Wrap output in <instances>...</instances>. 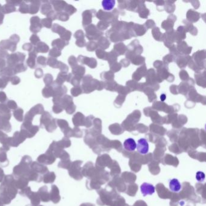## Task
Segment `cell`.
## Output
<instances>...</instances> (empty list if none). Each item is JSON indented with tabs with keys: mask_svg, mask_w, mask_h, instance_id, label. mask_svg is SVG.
Listing matches in <instances>:
<instances>
[{
	"mask_svg": "<svg viewBox=\"0 0 206 206\" xmlns=\"http://www.w3.org/2000/svg\"><path fill=\"white\" fill-rule=\"evenodd\" d=\"M25 58L26 54L22 53L17 52L15 53H13L8 56L7 58V63L9 67L11 68H14L15 65L19 64H23V62L25 60Z\"/></svg>",
	"mask_w": 206,
	"mask_h": 206,
	"instance_id": "cell-1",
	"label": "cell"
},
{
	"mask_svg": "<svg viewBox=\"0 0 206 206\" xmlns=\"http://www.w3.org/2000/svg\"><path fill=\"white\" fill-rule=\"evenodd\" d=\"M51 29L52 31L59 34L61 39L68 42L72 36V33L70 31L67 30L64 27L58 25V24H54Z\"/></svg>",
	"mask_w": 206,
	"mask_h": 206,
	"instance_id": "cell-2",
	"label": "cell"
},
{
	"mask_svg": "<svg viewBox=\"0 0 206 206\" xmlns=\"http://www.w3.org/2000/svg\"><path fill=\"white\" fill-rule=\"evenodd\" d=\"M85 29L87 31V37L89 40L98 39V38L103 35V33L97 31L96 27L94 25L88 26Z\"/></svg>",
	"mask_w": 206,
	"mask_h": 206,
	"instance_id": "cell-3",
	"label": "cell"
},
{
	"mask_svg": "<svg viewBox=\"0 0 206 206\" xmlns=\"http://www.w3.org/2000/svg\"><path fill=\"white\" fill-rule=\"evenodd\" d=\"M30 30L33 33H37L41 31L42 26L41 22V19L38 16H33L30 19Z\"/></svg>",
	"mask_w": 206,
	"mask_h": 206,
	"instance_id": "cell-4",
	"label": "cell"
},
{
	"mask_svg": "<svg viewBox=\"0 0 206 206\" xmlns=\"http://www.w3.org/2000/svg\"><path fill=\"white\" fill-rule=\"evenodd\" d=\"M44 112V109L41 104H38L35 105V107H33L26 115L25 119L26 120H32L33 117L35 116L36 114H43Z\"/></svg>",
	"mask_w": 206,
	"mask_h": 206,
	"instance_id": "cell-5",
	"label": "cell"
},
{
	"mask_svg": "<svg viewBox=\"0 0 206 206\" xmlns=\"http://www.w3.org/2000/svg\"><path fill=\"white\" fill-rule=\"evenodd\" d=\"M137 148L139 152L141 154L145 155L149 152V144L145 139H140L137 144Z\"/></svg>",
	"mask_w": 206,
	"mask_h": 206,
	"instance_id": "cell-6",
	"label": "cell"
},
{
	"mask_svg": "<svg viewBox=\"0 0 206 206\" xmlns=\"http://www.w3.org/2000/svg\"><path fill=\"white\" fill-rule=\"evenodd\" d=\"M141 192L144 197H146L148 195H151L155 192V187L149 183L144 182L140 186Z\"/></svg>",
	"mask_w": 206,
	"mask_h": 206,
	"instance_id": "cell-7",
	"label": "cell"
},
{
	"mask_svg": "<svg viewBox=\"0 0 206 206\" xmlns=\"http://www.w3.org/2000/svg\"><path fill=\"white\" fill-rule=\"evenodd\" d=\"M16 44H17L12 42L10 39L3 40L0 42V47L4 50H9L14 52L16 49Z\"/></svg>",
	"mask_w": 206,
	"mask_h": 206,
	"instance_id": "cell-8",
	"label": "cell"
},
{
	"mask_svg": "<svg viewBox=\"0 0 206 206\" xmlns=\"http://www.w3.org/2000/svg\"><path fill=\"white\" fill-rule=\"evenodd\" d=\"M78 61L83 64H87L91 68H94L97 65L96 60L93 58H89L83 56H79L78 57Z\"/></svg>",
	"mask_w": 206,
	"mask_h": 206,
	"instance_id": "cell-9",
	"label": "cell"
},
{
	"mask_svg": "<svg viewBox=\"0 0 206 206\" xmlns=\"http://www.w3.org/2000/svg\"><path fill=\"white\" fill-rule=\"evenodd\" d=\"M37 54L38 53L36 51L34 47L33 49L29 53V56L27 61V65L31 68H34L36 66V58L37 56Z\"/></svg>",
	"mask_w": 206,
	"mask_h": 206,
	"instance_id": "cell-10",
	"label": "cell"
},
{
	"mask_svg": "<svg viewBox=\"0 0 206 206\" xmlns=\"http://www.w3.org/2000/svg\"><path fill=\"white\" fill-rule=\"evenodd\" d=\"M169 188L171 191L174 192H178L181 189V185L178 180L176 178L172 179L169 182Z\"/></svg>",
	"mask_w": 206,
	"mask_h": 206,
	"instance_id": "cell-11",
	"label": "cell"
},
{
	"mask_svg": "<svg viewBox=\"0 0 206 206\" xmlns=\"http://www.w3.org/2000/svg\"><path fill=\"white\" fill-rule=\"evenodd\" d=\"M123 146L125 149H127V151H134L137 147V144L133 139L129 138L124 142Z\"/></svg>",
	"mask_w": 206,
	"mask_h": 206,
	"instance_id": "cell-12",
	"label": "cell"
},
{
	"mask_svg": "<svg viewBox=\"0 0 206 206\" xmlns=\"http://www.w3.org/2000/svg\"><path fill=\"white\" fill-rule=\"evenodd\" d=\"M68 44V41H66L65 40H63V39L59 38V39H57L54 40L52 42L51 45L53 48H56V49L61 51Z\"/></svg>",
	"mask_w": 206,
	"mask_h": 206,
	"instance_id": "cell-13",
	"label": "cell"
},
{
	"mask_svg": "<svg viewBox=\"0 0 206 206\" xmlns=\"http://www.w3.org/2000/svg\"><path fill=\"white\" fill-rule=\"evenodd\" d=\"M51 3L54 7V10L58 12H61L64 10L68 4L66 2L64 1H51L50 2Z\"/></svg>",
	"mask_w": 206,
	"mask_h": 206,
	"instance_id": "cell-14",
	"label": "cell"
},
{
	"mask_svg": "<svg viewBox=\"0 0 206 206\" xmlns=\"http://www.w3.org/2000/svg\"><path fill=\"white\" fill-rule=\"evenodd\" d=\"M146 72V65H144L140 68H139V69H137V70L133 74V76H132L133 79L137 81H140V80L142 79V76H144Z\"/></svg>",
	"mask_w": 206,
	"mask_h": 206,
	"instance_id": "cell-15",
	"label": "cell"
},
{
	"mask_svg": "<svg viewBox=\"0 0 206 206\" xmlns=\"http://www.w3.org/2000/svg\"><path fill=\"white\" fill-rule=\"evenodd\" d=\"M93 10H86L82 14L83 22L82 24L84 27L89 25L91 22V19H92Z\"/></svg>",
	"mask_w": 206,
	"mask_h": 206,
	"instance_id": "cell-16",
	"label": "cell"
},
{
	"mask_svg": "<svg viewBox=\"0 0 206 206\" xmlns=\"http://www.w3.org/2000/svg\"><path fill=\"white\" fill-rule=\"evenodd\" d=\"M29 13L30 14H36L39 9L41 1H29Z\"/></svg>",
	"mask_w": 206,
	"mask_h": 206,
	"instance_id": "cell-17",
	"label": "cell"
},
{
	"mask_svg": "<svg viewBox=\"0 0 206 206\" xmlns=\"http://www.w3.org/2000/svg\"><path fill=\"white\" fill-rule=\"evenodd\" d=\"M34 49L37 53H47L49 51V47L48 45L41 41L34 47Z\"/></svg>",
	"mask_w": 206,
	"mask_h": 206,
	"instance_id": "cell-18",
	"label": "cell"
},
{
	"mask_svg": "<svg viewBox=\"0 0 206 206\" xmlns=\"http://www.w3.org/2000/svg\"><path fill=\"white\" fill-rule=\"evenodd\" d=\"M85 72V69L84 67L80 65H76L75 67L72 68V72L74 76L82 78L83 75L84 74Z\"/></svg>",
	"mask_w": 206,
	"mask_h": 206,
	"instance_id": "cell-19",
	"label": "cell"
},
{
	"mask_svg": "<svg viewBox=\"0 0 206 206\" xmlns=\"http://www.w3.org/2000/svg\"><path fill=\"white\" fill-rule=\"evenodd\" d=\"M42 4L41 7V12L43 15H47L50 12H51L52 10L51 5L50 3L48 1H42Z\"/></svg>",
	"mask_w": 206,
	"mask_h": 206,
	"instance_id": "cell-20",
	"label": "cell"
},
{
	"mask_svg": "<svg viewBox=\"0 0 206 206\" xmlns=\"http://www.w3.org/2000/svg\"><path fill=\"white\" fill-rule=\"evenodd\" d=\"M54 89L52 85L46 86L42 89V95L45 98H49L51 96L53 97Z\"/></svg>",
	"mask_w": 206,
	"mask_h": 206,
	"instance_id": "cell-21",
	"label": "cell"
},
{
	"mask_svg": "<svg viewBox=\"0 0 206 206\" xmlns=\"http://www.w3.org/2000/svg\"><path fill=\"white\" fill-rule=\"evenodd\" d=\"M187 18H188L189 21L194 22L198 21L200 18V14L198 12H195V11L190 10L187 12Z\"/></svg>",
	"mask_w": 206,
	"mask_h": 206,
	"instance_id": "cell-22",
	"label": "cell"
},
{
	"mask_svg": "<svg viewBox=\"0 0 206 206\" xmlns=\"http://www.w3.org/2000/svg\"><path fill=\"white\" fill-rule=\"evenodd\" d=\"M67 76H68L67 73L61 72L58 74V77H57L56 80L55 81H54V82L58 85H60V86L62 85V84L64 83V82L67 81Z\"/></svg>",
	"mask_w": 206,
	"mask_h": 206,
	"instance_id": "cell-23",
	"label": "cell"
},
{
	"mask_svg": "<svg viewBox=\"0 0 206 206\" xmlns=\"http://www.w3.org/2000/svg\"><path fill=\"white\" fill-rule=\"evenodd\" d=\"M115 5V1L113 0H104L102 1V6L107 11L111 10Z\"/></svg>",
	"mask_w": 206,
	"mask_h": 206,
	"instance_id": "cell-24",
	"label": "cell"
},
{
	"mask_svg": "<svg viewBox=\"0 0 206 206\" xmlns=\"http://www.w3.org/2000/svg\"><path fill=\"white\" fill-rule=\"evenodd\" d=\"M15 11H16V8L15 6L9 4H7L1 7V12L3 14H9V13L15 12Z\"/></svg>",
	"mask_w": 206,
	"mask_h": 206,
	"instance_id": "cell-25",
	"label": "cell"
},
{
	"mask_svg": "<svg viewBox=\"0 0 206 206\" xmlns=\"http://www.w3.org/2000/svg\"><path fill=\"white\" fill-rule=\"evenodd\" d=\"M134 29L133 31L135 32V34H137L136 36H142L146 33V30L144 29L143 26L136 24L134 26Z\"/></svg>",
	"mask_w": 206,
	"mask_h": 206,
	"instance_id": "cell-26",
	"label": "cell"
},
{
	"mask_svg": "<svg viewBox=\"0 0 206 206\" xmlns=\"http://www.w3.org/2000/svg\"><path fill=\"white\" fill-rule=\"evenodd\" d=\"M97 44V46L101 48V49L105 50L108 49V47L110 45L109 42L108 41L107 38H102L100 40H99V42Z\"/></svg>",
	"mask_w": 206,
	"mask_h": 206,
	"instance_id": "cell-27",
	"label": "cell"
},
{
	"mask_svg": "<svg viewBox=\"0 0 206 206\" xmlns=\"http://www.w3.org/2000/svg\"><path fill=\"white\" fill-rule=\"evenodd\" d=\"M13 68L14 74H16L18 73H21L25 72L27 70V67L24 65V64H19L16 65H15Z\"/></svg>",
	"mask_w": 206,
	"mask_h": 206,
	"instance_id": "cell-28",
	"label": "cell"
},
{
	"mask_svg": "<svg viewBox=\"0 0 206 206\" xmlns=\"http://www.w3.org/2000/svg\"><path fill=\"white\" fill-rule=\"evenodd\" d=\"M114 48L116 49H120V50L114 51L116 54H117L118 55H121V54H124L125 53L126 50H127V47H125V45L124 44H123L122 43H120V44H116L115 46H114Z\"/></svg>",
	"mask_w": 206,
	"mask_h": 206,
	"instance_id": "cell-29",
	"label": "cell"
},
{
	"mask_svg": "<svg viewBox=\"0 0 206 206\" xmlns=\"http://www.w3.org/2000/svg\"><path fill=\"white\" fill-rule=\"evenodd\" d=\"M19 11L22 14L29 13V4H27L26 2L22 1L19 8Z\"/></svg>",
	"mask_w": 206,
	"mask_h": 206,
	"instance_id": "cell-30",
	"label": "cell"
},
{
	"mask_svg": "<svg viewBox=\"0 0 206 206\" xmlns=\"http://www.w3.org/2000/svg\"><path fill=\"white\" fill-rule=\"evenodd\" d=\"M9 77L4 76L0 75V88L4 89L8 84V82L10 81Z\"/></svg>",
	"mask_w": 206,
	"mask_h": 206,
	"instance_id": "cell-31",
	"label": "cell"
},
{
	"mask_svg": "<svg viewBox=\"0 0 206 206\" xmlns=\"http://www.w3.org/2000/svg\"><path fill=\"white\" fill-rule=\"evenodd\" d=\"M23 109L21 108H17L15 110H14V115L17 120L21 121L22 119H23Z\"/></svg>",
	"mask_w": 206,
	"mask_h": 206,
	"instance_id": "cell-32",
	"label": "cell"
},
{
	"mask_svg": "<svg viewBox=\"0 0 206 206\" xmlns=\"http://www.w3.org/2000/svg\"><path fill=\"white\" fill-rule=\"evenodd\" d=\"M56 19L62 21H66L69 19V15L64 12L56 13Z\"/></svg>",
	"mask_w": 206,
	"mask_h": 206,
	"instance_id": "cell-33",
	"label": "cell"
},
{
	"mask_svg": "<svg viewBox=\"0 0 206 206\" xmlns=\"http://www.w3.org/2000/svg\"><path fill=\"white\" fill-rule=\"evenodd\" d=\"M52 22H53V20L51 19L50 18H49L42 19L41 21L42 26H44L45 27H46V28H48V29H50L51 27Z\"/></svg>",
	"mask_w": 206,
	"mask_h": 206,
	"instance_id": "cell-34",
	"label": "cell"
},
{
	"mask_svg": "<svg viewBox=\"0 0 206 206\" xmlns=\"http://www.w3.org/2000/svg\"><path fill=\"white\" fill-rule=\"evenodd\" d=\"M58 62L59 61L56 59V58H51V57H50V58H49L47 60V64L54 68H57V67H58Z\"/></svg>",
	"mask_w": 206,
	"mask_h": 206,
	"instance_id": "cell-35",
	"label": "cell"
},
{
	"mask_svg": "<svg viewBox=\"0 0 206 206\" xmlns=\"http://www.w3.org/2000/svg\"><path fill=\"white\" fill-rule=\"evenodd\" d=\"M44 82L46 86L51 85V84L53 83V78L51 74H46L45 75L44 77Z\"/></svg>",
	"mask_w": 206,
	"mask_h": 206,
	"instance_id": "cell-36",
	"label": "cell"
},
{
	"mask_svg": "<svg viewBox=\"0 0 206 206\" xmlns=\"http://www.w3.org/2000/svg\"><path fill=\"white\" fill-rule=\"evenodd\" d=\"M49 54L50 57H51V58H58V57L61 56V51L56 49V48H53L52 49H51L50 50Z\"/></svg>",
	"mask_w": 206,
	"mask_h": 206,
	"instance_id": "cell-37",
	"label": "cell"
},
{
	"mask_svg": "<svg viewBox=\"0 0 206 206\" xmlns=\"http://www.w3.org/2000/svg\"><path fill=\"white\" fill-rule=\"evenodd\" d=\"M64 10H65V12L66 14H67L68 15H72V14H73L74 13H75L76 12V9H75L72 5L67 4Z\"/></svg>",
	"mask_w": 206,
	"mask_h": 206,
	"instance_id": "cell-38",
	"label": "cell"
},
{
	"mask_svg": "<svg viewBox=\"0 0 206 206\" xmlns=\"http://www.w3.org/2000/svg\"><path fill=\"white\" fill-rule=\"evenodd\" d=\"M82 92V89L79 86H77V87H74V88H73L72 89H71V93H72V94L74 96V97H76L79 95L81 94Z\"/></svg>",
	"mask_w": 206,
	"mask_h": 206,
	"instance_id": "cell-39",
	"label": "cell"
},
{
	"mask_svg": "<svg viewBox=\"0 0 206 206\" xmlns=\"http://www.w3.org/2000/svg\"><path fill=\"white\" fill-rule=\"evenodd\" d=\"M57 68H59L60 70H61V72H62V73H67L68 71V67H67V65H65V64L62 63L61 61H59Z\"/></svg>",
	"mask_w": 206,
	"mask_h": 206,
	"instance_id": "cell-40",
	"label": "cell"
},
{
	"mask_svg": "<svg viewBox=\"0 0 206 206\" xmlns=\"http://www.w3.org/2000/svg\"><path fill=\"white\" fill-rule=\"evenodd\" d=\"M7 107L9 108V109H14L15 110L16 109H17L18 106L17 104H16V102L14 100H9L7 104H6Z\"/></svg>",
	"mask_w": 206,
	"mask_h": 206,
	"instance_id": "cell-41",
	"label": "cell"
},
{
	"mask_svg": "<svg viewBox=\"0 0 206 206\" xmlns=\"http://www.w3.org/2000/svg\"><path fill=\"white\" fill-rule=\"evenodd\" d=\"M47 59H46L45 57L42 56H40L37 58V62L38 63V64H39L43 67H45L47 65Z\"/></svg>",
	"mask_w": 206,
	"mask_h": 206,
	"instance_id": "cell-42",
	"label": "cell"
},
{
	"mask_svg": "<svg viewBox=\"0 0 206 206\" xmlns=\"http://www.w3.org/2000/svg\"><path fill=\"white\" fill-rule=\"evenodd\" d=\"M97 44L94 42H89L88 43V45H87V50L88 51H94L95 49H96V48L97 47Z\"/></svg>",
	"mask_w": 206,
	"mask_h": 206,
	"instance_id": "cell-43",
	"label": "cell"
},
{
	"mask_svg": "<svg viewBox=\"0 0 206 206\" xmlns=\"http://www.w3.org/2000/svg\"><path fill=\"white\" fill-rule=\"evenodd\" d=\"M30 41L31 42V44L33 45H35V46L38 42H40V39L38 37V36L36 35V34H33V35L30 37Z\"/></svg>",
	"mask_w": 206,
	"mask_h": 206,
	"instance_id": "cell-44",
	"label": "cell"
},
{
	"mask_svg": "<svg viewBox=\"0 0 206 206\" xmlns=\"http://www.w3.org/2000/svg\"><path fill=\"white\" fill-rule=\"evenodd\" d=\"M205 174L202 172L198 171V172L196 174V179L198 182H203L205 179Z\"/></svg>",
	"mask_w": 206,
	"mask_h": 206,
	"instance_id": "cell-45",
	"label": "cell"
},
{
	"mask_svg": "<svg viewBox=\"0 0 206 206\" xmlns=\"http://www.w3.org/2000/svg\"><path fill=\"white\" fill-rule=\"evenodd\" d=\"M74 37L77 39V41L84 40V32L82 30L77 31L74 34Z\"/></svg>",
	"mask_w": 206,
	"mask_h": 206,
	"instance_id": "cell-46",
	"label": "cell"
},
{
	"mask_svg": "<svg viewBox=\"0 0 206 206\" xmlns=\"http://www.w3.org/2000/svg\"><path fill=\"white\" fill-rule=\"evenodd\" d=\"M68 63H69V64L71 67H72V68L77 65V60H76L75 57L73 56H70L69 59H68Z\"/></svg>",
	"mask_w": 206,
	"mask_h": 206,
	"instance_id": "cell-47",
	"label": "cell"
},
{
	"mask_svg": "<svg viewBox=\"0 0 206 206\" xmlns=\"http://www.w3.org/2000/svg\"><path fill=\"white\" fill-rule=\"evenodd\" d=\"M10 81L11 82V83H12L13 85H18L20 82L21 80L18 76H13L12 77H10Z\"/></svg>",
	"mask_w": 206,
	"mask_h": 206,
	"instance_id": "cell-48",
	"label": "cell"
},
{
	"mask_svg": "<svg viewBox=\"0 0 206 206\" xmlns=\"http://www.w3.org/2000/svg\"><path fill=\"white\" fill-rule=\"evenodd\" d=\"M53 111L56 114H59L63 111V108L60 105H54L53 107Z\"/></svg>",
	"mask_w": 206,
	"mask_h": 206,
	"instance_id": "cell-49",
	"label": "cell"
},
{
	"mask_svg": "<svg viewBox=\"0 0 206 206\" xmlns=\"http://www.w3.org/2000/svg\"><path fill=\"white\" fill-rule=\"evenodd\" d=\"M22 49L24 50H26L28 51H31L33 49V45L30 43H26L22 45Z\"/></svg>",
	"mask_w": 206,
	"mask_h": 206,
	"instance_id": "cell-50",
	"label": "cell"
},
{
	"mask_svg": "<svg viewBox=\"0 0 206 206\" xmlns=\"http://www.w3.org/2000/svg\"><path fill=\"white\" fill-rule=\"evenodd\" d=\"M8 56V52L6 50L0 47V58H3L5 59L6 58H7Z\"/></svg>",
	"mask_w": 206,
	"mask_h": 206,
	"instance_id": "cell-51",
	"label": "cell"
},
{
	"mask_svg": "<svg viewBox=\"0 0 206 206\" xmlns=\"http://www.w3.org/2000/svg\"><path fill=\"white\" fill-rule=\"evenodd\" d=\"M43 71L41 68H37L35 72V76L36 78H41L43 76Z\"/></svg>",
	"mask_w": 206,
	"mask_h": 206,
	"instance_id": "cell-52",
	"label": "cell"
},
{
	"mask_svg": "<svg viewBox=\"0 0 206 206\" xmlns=\"http://www.w3.org/2000/svg\"><path fill=\"white\" fill-rule=\"evenodd\" d=\"M180 76L181 77V80H187V79H189V76L187 74V73L185 70H182L180 72Z\"/></svg>",
	"mask_w": 206,
	"mask_h": 206,
	"instance_id": "cell-53",
	"label": "cell"
},
{
	"mask_svg": "<svg viewBox=\"0 0 206 206\" xmlns=\"http://www.w3.org/2000/svg\"><path fill=\"white\" fill-rule=\"evenodd\" d=\"M47 18H50L51 19H52L53 21L56 20V13L53 10H51V12H50L47 15Z\"/></svg>",
	"mask_w": 206,
	"mask_h": 206,
	"instance_id": "cell-54",
	"label": "cell"
},
{
	"mask_svg": "<svg viewBox=\"0 0 206 206\" xmlns=\"http://www.w3.org/2000/svg\"><path fill=\"white\" fill-rule=\"evenodd\" d=\"M7 100V96L6 94L3 92V91H0V102H1L2 104Z\"/></svg>",
	"mask_w": 206,
	"mask_h": 206,
	"instance_id": "cell-55",
	"label": "cell"
},
{
	"mask_svg": "<svg viewBox=\"0 0 206 206\" xmlns=\"http://www.w3.org/2000/svg\"><path fill=\"white\" fill-rule=\"evenodd\" d=\"M9 39L12 41V42H14L17 44V43L19 41L20 38H19V36H18L17 35H12V36H10V38H9Z\"/></svg>",
	"mask_w": 206,
	"mask_h": 206,
	"instance_id": "cell-56",
	"label": "cell"
},
{
	"mask_svg": "<svg viewBox=\"0 0 206 206\" xmlns=\"http://www.w3.org/2000/svg\"><path fill=\"white\" fill-rule=\"evenodd\" d=\"M6 61L5 59L3 58H0V70H1L4 68L6 67Z\"/></svg>",
	"mask_w": 206,
	"mask_h": 206,
	"instance_id": "cell-57",
	"label": "cell"
},
{
	"mask_svg": "<svg viewBox=\"0 0 206 206\" xmlns=\"http://www.w3.org/2000/svg\"><path fill=\"white\" fill-rule=\"evenodd\" d=\"M6 2H7V4H9L15 6L20 5L22 3V1H7Z\"/></svg>",
	"mask_w": 206,
	"mask_h": 206,
	"instance_id": "cell-58",
	"label": "cell"
},
{
	"mask_svg": "<svg viewBox=\"0 0 206 206\" xmlns=\"http://www.w3.org/2000/svg\"><path fill=\"white\" fill-rule=\"evenodd\" d=\"M4 18V15L3 14H2L1 12H0V25L3 24V19Z\"/></svg>",
	"mask_w": 206,
	"mask_h": 206,
	"instance_id": "cell-59",
	"label": "cell"
},
{
	"mask_svg": "<svg viewBox=\"0 0 206 206\" xmlns=\"http://www.w3.org/2000/svg\"><path fill=\"white\" fill-rule=\"evenodd\" d=\"M160 99H161V100L162 101V102H164V101L166 100V94H162L161 95V96H160Z\"/></svg>",
	"mask_w": 206,
	"mask_h": 206,
	"instance_id": "cell-60",
	"label": "cell"
},
{
	"mask_svg": "<svg viewBox=\"0 0 206 206\" xmlns=\"http://www.w3.org/2000/svg\"><path fill=\"white\" fill-rule=\"evenodd\" d=\"M1 6L0 5V12H1Z\"/></svg>",
	"mask_w": 206,
	"mask_h": 206,
	"instance_id": "cell-61",
	"label": "cell"
}]
</instances>
